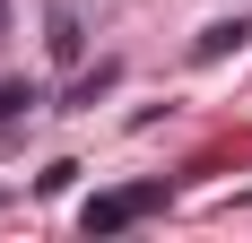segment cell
<instances>
[{
    "label": "cell",
    "mask_w": 252,
    "mask_h": 243,
    "mask_svg": "<svg viewBox=\"0 0 252 243\" xmlns=\"http://www.w3.org/2000/svg\"><path fill=\"white\" fill-rule=\"evenodd\" d=\"M148 209H165V182H122V191H96V200H87L78 226H87V235H122V226H139Z\"/></svg>",
    "instance_id": "obj_1"
},
{
    "label": "cell",
    "mask_w": 252,
    "mask_h": 243,
    "mask_svg": "<svg viewBox=\"0 0 252 243\" xmlns=\"http://www.w3.org/2000/svg\"><path fill=\"white\" fill-rule=\"evenodd\" d=\"M18 104H35V96H26V87H0V113H18Z\"/></svg>",
    "instance_id": "obj_2"
},
{
    "label": "cell",
    "mask_w": 252,
    "mask_h": 243,
    "mask_svg": "<svg viewBox=\"0 0 252 243\" xmlns=\"http://www.w3.org/2000/svg\"><path fill=\"white\" fill-rule=\"evenodd\" d=\"M0 26H9V0H0Z\"/></svg>",
    "instance_id": "obj_3"
}]
</instances>
